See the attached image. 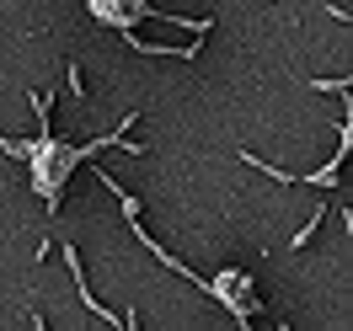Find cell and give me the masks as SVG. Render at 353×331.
Listing matches in <instances>:
<instances>
[{
    "instance_id": "obj_1",
    "label": "cell",
    "mask_w": 353,
    "mask_h": 331,
    "mask_svg": "<svg viewBox=\"0 0 353 331\" xmlns=\"http://www.w3.org/2000/svg\"><path fill=\"white\" fill-rule=\"evenodd\" d=\"M321 220H327V209H316V214H310V220L300 224V235H294V241H289V246H294V251H300V246H305L310 235H316V230H321Z\"/></svg>"
},
{
    "instance_id": "obj_2",
    "label": "cell",
    "mask_w": 353,
    "mask_h": 331,
    "mask_svg": "<svg viewBox=\"0 0 353 331\" xmlns=\"http://www.w3.org/2000/svg\"><path fill=\"white\" fill-rule=\"evenodd\" d=\"M348 86H353L348 75H343V81H310V91H348Z\"/></svg>"
},
{
    "instance_id": "obj_3",
    "label": "cell",
    "mask_w": 353,
    "mask_h": 331,
    "mask_svg": "<svg viewBox=\"0 0 353 331\" xmlns=\"http://www.w3.org/2000/svg\"><path fill=\"white\" fill-rule=\"evenodd\" d=\"M70 96H75V102L86 96V91H81V65H75V59H70Z\"/></svg>"
}]
</instances>
